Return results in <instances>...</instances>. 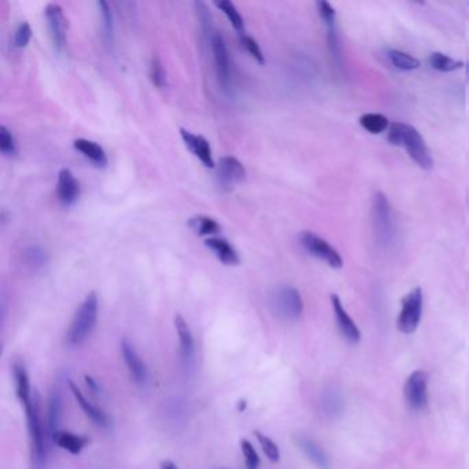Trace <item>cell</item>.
Wrapping results in <instances>:
<instances>
[{
    "label": "cell",
    "mask_w": 469,
    "mask_h": 469,
    "mask_svg": "<svg viewBox=\"0 0 469 469\" xmlns=\"http://www.w3.org/2000/svg\"><path fill=\"white\" fill-rule=\"evenodd\" d=\"M211 50L214 54L215 70L218 76V81L222 86L225 94H230L233 90V70L229 50L226 46V40L222 33L215 32L211 39Z\"/></svg>",
    "instance_id": "5b68a950"
},
{
    "label": "cell",
    "mask_w": 469,
    "mask_h": 469,
    "mask_svg": "<svg viewBox=\"0 0 469 469\" xmlns=\"http://www.w3.org/2000/svg\"><path fill=\"white\" fill-rule=\"evenodd\" d=\"M239 40H241L242 46L245 47V50L249 53V56L252 58L256 59L259 63H264V56L262 53V49H260V46L257 45V42L252 36L241 33Z\"/></svg>",
    "instance_id": "d590c367"
},
{
    "label": "cell",
    "mask_w": 469,
    "mask_h": 469,
    "mask_svg": "<svg viewBox=\"0 0 469 469\" xmlns=\"http://www.w3.org/2000/svg\"><path fill=\"white\" fill-rule=\"evenodd\" d=\"M205 245L215 253V256L226 266H237L239 263V256L234 246L222 237H211L205 239Z\"/></svg>",
    "instance_id": "ac0fdd59"
},
{
    "label": "cell",
    "mask_w": 469,
    "mask_h": 469,
    "mask_svg": "<svg viewBox=\"0 0 469 469\" xmlns=\"http://www.w3.org/2000/svg\"><path fill=\"white\" fill-rule=\"evenodd\" d=\"M98 319V296L95 292L87 294L77 308L66 333L69 346L83 344L93 333Z\"/></svg>",
    "instance_id": "3957f363"
},
{
    "label": "cell",
    "mask_w": 469,
    "mask_h": 469,
    "mask_svg": "<svg viewBox=\"0 0 469 469\" xmlns=\"http://www.w3.org/2000/svg\"><path fill=\"white\" fill-rule=\"evenodd\" d=\"M28 422V432L31 440V463L32 469H47L49 446L47 440L50 438L47 425L43 424L40 411V398L33 392L31 402L24 406Z\"/></svg>",
    "instance_id": "6da1fadb"
},
{
    "label": "cell",
    "mask_w": 469,
    "mask_h": 469,
    "mask_svg": "<svg viewBox=\"0 0 469 469\" xmlns=\"http://www.w3.org/2000/svg\"><path fill=\"white\" fill-rule=\"evenodd\" d=\"M468 6H469V3H468Z\"/></svg>",
    "instance_id": "7bdbcfd3"
},
{
    "label": "cell",
    "mask_w": 469,
    "mask_h": 469,
    "mask_svg": "<svg viewBox=\"0 0 469 469\" xmlns=\"http://www.w3.org/2000/svg\"><path fill=\"white\" fill-rule=\"evenodd\" d=\"M317 7H318V13H319V15H321V18H322V21L325 22L326 26L336 25V10L332 7L331 3L318 1Z\"/></svg>",
    "instance_id": "74e56055"
},
{
    "label": "cell",
    "mask_w": 469,
    "mask_h": 469,
    "mask_svg": "<svg viewBox=\"0 0 469 469\" xmlns=\"http://www.w3.org/2000/svg\"><path fill=\"white\" fill-rule=\"evenodd\" d=\"M69 388L77 402V405L81 408L83 413L98 427H102V428H106L109 427V417L106 415V413L94 406L86 397L84 394L80 391V388L73 383V381H69Z\"/></svg>",
    "instance_id": "e0dca14e"
},
{
    "label": "cell",
    "mask_w": 469,
    "mask_h": 469,
    "mask_svg": "<svg viewBox=\"0 0 469 469\" xmlns=\"http://www.w3.org/2000/svg\"><path fill=\"white\" fill-rule=\"evenodd\" d=\"M61 411H62V402H61V394L58 390H53L50 399H49V415H47V428L50 438L59 431L58 425L61 421Z\"/></svg>",
    "instance_id": "cb8c5ba5"
},
{
    "label": "cell",
    "mask_w": 469,
    "mask_h": 469,
    "mask_svg": "<svg viewBox=\"0 0 469 469\" xmlns=\"http://www.w3.org/2000/svg\"><path fill=\"white\" fill-rule=\"evenodd\" d=\"M149 76L152 83L159 87L163 88L167 84V73L166 69L163 66V62L159 57H153L152 62H150V69H149Z\"/></svg>",
    "instance_id": "d6a6232c"
},
{
    "label": "cell",
    "mask_w": 469,
    "mask_h": 469,
    "mask_svg": "<svg viewBox=\"0 0 469 469\" xmlns=\"http://www.w3.org/2000/svg\"><path fill=\"white\" fill-rule=\"evenodd\" d=\"M422 314V291L415 288L402 300V308L398 315L397 326L401 333L411 335L420 325Z\"/></svg>",
    "instance_id": "52a82bcc"
},
{
    "label": "cell",
    "mask_w": 469,
    "mask_h": 469,
    "mask_svg": "<svg viewBox=\"0 0 469 469\" xmlns=\"http://www.w3.org/2000/svg\"><path fill=\"white\" fill-rule=\"evenodd\" d=\"M255 436H256L259 445L262 446V450L264 452L266 457L271 463H278L280 459H281V453H280V449H278L277 443L273 439H270L269 436H266L264 434L259 432V431H255Z\"/></svg>",
    "instance_id": "4dcf8cb0"
},
{
    "label": "cell",
    "mask_w": 469,
    "mask_h": 469,
    "mask_svg": "<svg viewBox=\"0 0 469 469\" xmlns=\"http://www.w3.org/2000/svg\"><path fill=\"white\" fill-rule=\"evenodd\" d=\"M215 6L223 11V14L228 17V19L230 21V24L234 26V29H237L238 32L244 33V28H245V24H244V18L242 15L239 14V11L237 10L234 3L229 1V0H221V1H216Z\"/></svg>",
    "instance_id": "f546056e"
},
{
    "label": "cell",
    "mask_w": 469,
    "mask_h": 469,
    "mask_svg": "<svg viewBox=\"0 0 469 469\" xmlns=\"http://www.w3.org/2000/svg\"><path fill=\"white\" fill-rule=\"evenodd\" d=\"M73 148L80 152L86 159H88L93 164H95L100 168H105L108 166V156L104 148L90 139L79 138L73 142Z\"/></svg>",
    "instance_id": "d6986e66"
},
{
    "label": "cell",
    "mask_w": 469,
    "mask_h": 469,
    "mask_svg": "<svg viewBox=\"0 0 469 469\" xmlns=\"http://www.w3.org/2000/svg\"><path fill=\"white\" fill-rule=\"evenodd\" d=\"M245 409H246V402H245V401H239V404H238V411H244Z\"/></svg>",
    "instance_id": "60d3db41"
},
{
    "label": "cell",
    "mask_w": 469,
    "mask_h": 469,
    "mask_svg": "<svg viewBox=\"0 0 469 469\" xmlns=\"http://www.w3.org/2000/svg\"><path fill=\"white\" fill-rule=\"evenodd\" d=\"M388 142L395 146H404L411 160L415 161L422 170H431L434 167V160L429 149L421 136V134L409 124L392 122L388 128Z\"/></svg>",
    "instance_id": "7a4b0ae2"
},
{
    "label": "cell",
    "mask_w": 469,
    "mask_h": 469,
    "mask_svg": "<svg viewBox=\"0 0 469 469\" xmlns=\"http://www.w3.org/2000/svg\"><path fill=\"white\" fill-rule=\"evenodd\" d=\"M121 353H122L124 362H125V365L128 367V372H129L131 377L134 379V381L138 383V384H143L148 379L146 365L141 359L138 352L135 351L134 346L127 339H124L121 342Z\"/></svg>",
    "instance_id": "9a60e30c"
},
{
    "label": "cell",
    "mask_w": 469,
    "mask_h": 469,
    "mask_svg": "<svg viewBox=\"0 0 469 469\" xmlns=\"http://www.w3.org/2000/svg\"><path fill=\"white\" fill-rule=\"evenodd\" d=\"M321 405H322L324 414L331 418H336L339 414L343 413V409H344L343 397L336 390H332L324 394Z\"/></svg>",
    "instance_id": "d4e9b609"
},
{
    "label": "cell",
    "mask_w": 469,
    "mask_h": 469,
    "mask_svg": "<svg viewBox=\"0 0 469 469\" xmlns=\"http://www.w3.org/2000/svg\"><path fill=\"white\" fill-rule=\"evenodd\" d=\"M51 440L58 446L59 449L69 452L73 456H79L86 446H88L90 439L83 435H76L67 431H57Z\"/></svg>",
    "instance_id": "44dd1931"
},
{
    "label": "cell",
    "mask_w": 469,
    "mask_h": 469,
    "mask_svg": "<svg viewBox=\"0 0 469 469\" xmlns=\"http://www.w3.org/2000/svg\"><path fill=\"white\" fill-rule=\"evenodd\" d=\"M466 72H467V74L469 76V62L468 63H466Z\"/></svg>",
    "instance_id": "b9f144b4"
},
{
    "label": "cell",
    "mask_w": 469,
    "mask_h": 469,
    "mask_svg": "<svg viewBox=\"0 0 469 469\" xmlns=\"http://www.w3.org/2000/svg\"><path fill=\"white\" fill-rule=\"evenodd\" d=\"M241 452L245 459L246 469H259L260 466V457L257 452L255 450L253 445L248 439H241Z\"/></svg>",
    "instance_id": "836d02e7"
},
{
    "label": "cell",
    "mask_w": 469,
    "mask_h": 469,
    "mask_svg": "<svg viewBox=\"0 0 469 469\" xmlns=\"http://www.w3.org/2000/svg\"><path fill=\"white\" fill-rule=\"evenodd\" d=\"M189 226L197 234L207 235L209 238L221 232V225L214 218L205 216V215H197V216L191 218L189 221Z\"/></svg>",
    "instance_id": "603a6c76"
},
{
    "label": "cell",
    "mask_w": 469,
    "mask_h": 469,
    "mask_svg": "<svg viewBox=\"0 0 469 469\" xmlns=\"http://www.w3.org/2000/svg\"><path fill=\"white\" fill-rule=\"evenodd\" d=\"M297 447L307 456V459L319 469H329L331 468V460L328 457V454L322 450V447L312 440L308 436H297L294 439Z\"/></svg>",
    "instance_id": "2e32d148"
},
{
    "label": "cell",
    "mask_w": 469,
    "mask_h": 469,
    "mask_svg": "<svg viewBox=\"0 0 469 469\" xmlns=\"http://www.w3.org/2000/svg\"><path fill=\"white\" fill-rule=\"evenodd\" d=\"M57 197L63 207L73 205L80 197V183L67 168L59 171Z\"/></svg>",
    "instance_id": "5bb4252c"
},
{
    "label": "cell",
    "mask_w": 469,
    "mask_h": 469,
    "mask_svg": "<svg viewBox=\"0 0 469 469\" xmlns=\"http://www.w3.org/2000/svg\"><path fill=\"white\" fill-rule=\"evenodd\" d=\"M429 65H431L432 69L439 70V72H453V70L466 67V62L450 58L449 56H445L442 53H434V54H431Z\"/></svg>",
    "instance_id": "484cf974"
},
{
    "label": "cell",
    "mask_w": 469,
    "mask_h": 469,
    "mask_svg": "<svg viewBox=\"0 0 469 469\" xmlns=\"http://www.w3.org/2000/svg\"><path fill=\"white\" fill-rule=\"evenodd\" d=\"M300 244L301 246L312 256L324 260L333 269H340L343 267V259L340 253L324 238L319 235L314 234L311 232H303L300 237Z\"/></svg>",
    "instance_id": "ba28073f"
},
{
    "label": "cell",
    "mask_w": 469,
    "mask_h": 469,
    "mask_svg": "<svg viewBox=\"0 0 469 469\" xmlns=\"http://www.w3.org/2000/svg\"><path fill=\"white\" fill-rule=\"evenodd\" d=\"M332 300V307H333V312H335V318L339 326L340 333L343 335V337L352 344H358L360 342V331L359 328L355 325V322L352 321L351 317L349 315V312L344 310L342 300L337 294H332L331 296Z\"/></svg>",
    "instance_id": "7c38bea8"
},
{
    "label": "cell",
    "mask_w": 469,
    "mask_h": 469,
    "mask_svg": "<svg viewBox=\"0 0 469 469\" xmlns=\"http://www.w3.org/2000/svg\"><path fill=\"white\" fill-rule=\"evenodd\" d=\"M13 377H14L17 398L25 406L31 402L32 394H31L29 376H28L26 367H25L22 360H18V359L14 360V363H13Z\"/></svg>",
    "instance_id": "ffe728a7"
},
{
    "label": "cell",
    "mask_w": 469,
    "mask_h": 469,
    "mask_svg": "<svg viewBox=\"0 0 469 469\" xmlns=\"http://www.w3.org/2000/svg\"><path fill=\"white\" fill-rule=\"evenodd\" d=\"M160 469H177V467H176L175 463L167 460V461H163V463H161Z\"/></svg>",
    "instance_id": "ab89813d"
},
{
    "label": "cell",
    "mask_w": 469,
    "mask_h": 469,
    "mask_svg": "<svg viewBox=\"0 0 469 469\" xmlns=\"http://www.w3.org/2000/svg\"><path fill=\"white\" fill-rule=\"evenodd\" d=\"M174 324H175L176 333H177L179 343H180L182 356L184 359H189V358H191V355L194 352V339H193L191 329L180 314H176L175 318H174Z\"/></svg>",
    "instance_id": "7402d4cb"
},
{
    "label": "cell",
    "mask_w": 469,
    "mask_h": 469,
    "mask_svg": "<svg viewBox=\"0 0 469 469\" xmlns=\"http://www.w3.org/2000/svg\"><path fill=\"white\" fill-rule=\"evenodd\" d=\"M25 259L29 266L33 269H42L49 262V255L46 249H43L39 245H32L25 251Z\"/></svg>",
    "instance_id": "1f68e13d"
},
{
    "label": "cell",
    "mask_w": 469,
    "mask_h": 469,
    "mask_svg": "<svg viewBox=\"0 0 469 469\" xmlns=\"http://www.w3.org/2000/svg\"><path fill=\"white\" fill-rule=\"evenodd\" d=\"M32 38V29L28 22H21L14 33V45L18 49H25Z\"/></svg>",
    "instance_id": "8d00e7d4"
},
{
    "label": "cell",
    "mask_w": 469,
    "mask_h": 469,
    "mask_svg": "<svg viewBox=\"0 0 469 469\" xmlns=\"http://www.w3.org/2000/svg\"><path fill=\"white\" fill-rule=\"evenodd\" d=\"M359 124L370 134H380L388 127V118L379 113H365L359 118Z\"/></svg>",
    "instance_id": "83f0119b"
},
{
    "label": "cell",
    "mask_w": 469,
    "mask_h": 469,
    "mask_svg": "<svg viewBox=\"0 0 469 469\" xmlns=\"http://www.w3.org/2000/svg\"><path fill=\"white\" fill-rule=\"evenodd\" d=\"M84 380H86V384H87V387L90 388L91 392H94V394L98 392L100 387H98V384L95 383V380L91 376H84Z\"/></svg>",
    "instance_id": "f35d334b"
},
{
    "label": "cell",
    "mask_w": 469,
    "mask_h": 469,
    "mask_svg": "<svg viewBox=\"0 0 469 469\" xmlns=\"http://www.w3.org/2000/svg\"><path fill=\"white\" fill-rule=\"evenodd\" d=\"M45 14L53 47L57 53H62L66 45V29H67V21L65 18L63 8L57 3H49L46 6Z\"/></svg>",
    "instance_id": "30bf717a"
},
{
    "label": "cell",
    "mask_w": 469,
    "mask_h": 469,
    "mask_svg": "<svg viewBox=\"0 0 469 469\" xmlns=\"http://www.w3.org/2000/svg\"><path fill=\"white\" fill-rule=\"evenodd\" d=\"M246 170L242 163L233 156H225L218 164V184L222 190H233L237 184L244 182Z\"/></svg>",
    "instance_id": "8fae6325"
},
{
    "label": "cell",
    "mask_w": 469,
    "mask_h": 469,
    "mask_svg": "<svg viewBox=\"0 0 469 469\" xmlns=\"http://www.w3.org/2000/svg\"><path fill=\"white\" fill-rule=\"evenodd\" d=\"M180 136L183 139V142L186 143V146L190 149V152L208 168H214L215 167V161H214V156H212V149L209 142L201 136V135H196L184 128H180Z\"/></svg>",
    "instance_id": "4fadbf2b"
},
{
    "label": "cell",
    "mask_w": 469,
    "mask_h": 469,
    "mask_svg": "<svg viewBox=\"0 0 469 469\" xmlns=\"http://www.w3.org/2000/svg\"><path fill=\"white\" fill-rule=\"evenodd\" d=\"M101 17H102V29H104V38L108 45L113 43V36H115V24H113V14L109 7V4L104 0H100L98 3Z\"/></svg>",
    "instance_id": "f1b7e54d"
},
{
    "label": "cell",
    "mask_w": 469,
    "mask_h": 469,
    "mask_svg": "<svg viewBox=\"0 0 469 469\" xmlns=\"http://www.w3.org/2000/svg\"><path fill=\"white\" fill-rule=\"evenodd\" d=\"M271 307L281 318L294 321L301 317L304 304L300 292L296 288L284 285L274 291L271 296Z\"/></svg>",
    "instance_id": "8992f818"
},
{
    "label": "cell",
    "mask_w": 469,
    "mask_h": 469,
    "mask_svg": "<svg viewBox=\"0 0 469 469\" xmlns=\"http://www.w3.org/2000/svg\"><path fill=\"white\" fill-rule=\"evenodd\" d=\"M373 226L374 234L381 246H390L395 238V223L388 198L381 191L373 197Z\"/></svg>",
    "instance_id": "277c9868"
},
{
    "label": "cell",
    "mask_w": 469,
    "mask_h": 469,
    "mask_svg": "<svg viewBox=\"0 0 469 469\" xmlns=\"http://www.w3.org/2000/svg\"><path fill=\"white\" fill-rule=\"evenodd\" d=\"M0 152L4 156H14L17 152V143L10 129L4 125L0 127Z\"/></svg>",
    "instance_id": "e575fe53"
},
{
    "label": "cell",
    "mask_w": 469,
    "mask_h": 469,
    "mask_svg": "<svg viewBox=\"0 0 469 469\" xmlns=\"http://www.w3.org/2000/svg\"><path fill=\"white\" fill-rule=\"evenodd\" d=\"M387 57L390 59V62L399 70L409 72V70H414L420 66L418 59L411 57L404 51H399V50H388Z\"/></svg>",
    "instance_id": "4316f807"
},
{
    "label": "cell",
    "mask_w": 469,
    "mask_h": 469,
    "mask_svg": "<svg viewBox=\"0 0 469 469\" xmlns=\"http://www.w3.org/2000/svg\"><path fill=\"white\" fill-rule=\"evenodd\" d=\"M428 373L415 370L405 383V398L411 411H422L428 406Z\"/></svg>",
    "instance_id": "9c48e42d"
}]
</instances>
